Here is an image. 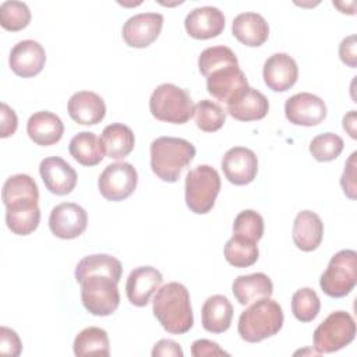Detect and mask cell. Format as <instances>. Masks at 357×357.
<instances>
[{
  "mask_svg": "<svg viewBox=\"0 0 357 357\" xmlns=\"http://www.w3.org/2000/svg\"><path fill=\"white\" fill-rule=\"evenodd\" d=\"M223 254L231 266L247 268L257 262L259 251L255 241L233 234L225 244Z\"/></svg>",
  "mask_w": 357,
  "mask_h": 357,
  "instance_id": "32",
  "label": "cell"
},
{
  "mask_svg": "<svg viewBox=\"0 0 357 357\" xmlns=\"http://www.w3.org/2000/svg\"><path fill=\"white\" fill-rule=\"evenodd\" d=\"M324 237V223L312 211H301L293 223V241L301 251L310 252L319 247Z\"/></svg>",
  "mask_w": 357,
  "mask_h": 357,
  "instance_id": "25",
  "label": "cell"
},
{
  "mask_svg": "<svg viewBox=\"0 0 357 357\" xmlns=\"http://www.w3.org/2000/svg\"><path fill=\"white\" fill-rule=\"evenodd\" d=\"M356 35H349L346 36L340 45H339V57L340 60L351 67V68H356L357 66V50H356Z\"/></svg>",
  "mask_w": 357,
  "mask_h": 357,
  "instance_id": "44",
  "label": "cell"
},
{
  "mask_svg": "<svg viewBox=\"0 0 357 357\" xmlns=\"http://www.w3.org/2000/svg\"><path fill=\"white\" fill-rule=\"evenodd\" d=\"M191 354L194 357H215V356H229L227 351L219 347L218 343L208 339H198L191 344Z\"/></svg>",
  "mask_w": 357,
  "mask_h": 357,
  "instance_id": "43",
  "label": "cell"
},
{
  "mask_svg": "<svg viewBox=\"0 0 357 357\" xmlns=\"http://www.w3.org/2000/svg\"><path fill=\"white\" fill-rule=\"evenodd\" d=\"M356 156H357V152H353L346 165H344V170L342 173V177H340V185L343 188V192L350 198V199H356V192H357V185H356V167H357V163H356Z\"/></svg>",
  "mask_w": 357,
  "mask_h": 357,
  "instance_id": "41",
  "label": "cell"
},
{
  "mask_svg": "<svg viewBox=\"0 0 357 357\" xmlns=\"http://www.w3.org/2000/svg\"><path fill=\"white\" fill-rule=\"evenodd\" d=\"M321 310V300L311 287H301L291 297V312L300 322H311Z\"/></svg>",
  "mask_w": 357,
  "mask_h": 357,
  "instance_id": "36",
  "label": "cell"
},
{
  "mask_svg": "<svg viewBox=\"0 0 357 357\" xmlns=\"http://www.w3.org/2000/svg\"><path fill=\"white\" fill-rule=\"evenodd\" d=\"M222 170L231 184H250L258 172L257 155L250 148L233 146L223 155Z\"/></svg>",
  "mask_w": 357,
  "mask_h": 357,
  "instance_id": "13",
  "label": "cell"
},
{
  "mask_svg": "<svg viewBox=\"0 0 357 357\" xmlns=\"http://www.w3.org/2000/svg\"><path fill=\"white\" fill-rule=\"evenodd\" d=\"M162 26L163 15L160 13H139L124 22L121 35L130 47L142 49L158 39Z\"/></svg>",
  "mask_w": 357,
  "mask_h": 357,
  "instance_id": "12",
  "label": "cell"
},
{
  "mask_svg": "<svg viewBox=\"0 0 357 357\" xmlns=\"http://www.w3.org/2000/svg\"><path fill=\"white\" fill-rule=\"evenodd\" d=\"M227 66H238L237 56L227 46H211L201 52L198 57V68L199 73L206 78L215 70L227 67Z\"/></svg>",
  "mask_w": 357,
  "mask_h": 357,
  "instance_id": "34",
  "label": "cell"
},
{
  "mask_svg": "<svg viewBox=\"0 0 357 357\" xmlns=\"http://www.w3.org/2000/svg\"><path fill=\"white\" fill-rule=\"evenodd\" d=\"M149 110L156 120L184 124L192 116L194 105L185 89L166 82L153 89L149 98Z\"/></svg>",
  "mask_w": 357,
  "mask_h": 357,
  "instance_id": "4",
  "label": "cell"
},
{
  "mask_svg": "<svg viewBox=\"0 0 357 357\" xmlns=\"http://www.w3.org/2000/svg\"><path fill=\"white\" fill-rule=\"evenodd\" d=\"M344 142L335 132H324L314 137L310 142V153L318 162L335 160L343 151Z\"/></svg>",
  "mask_w": 357,
  "mask_h": 357,
  "instance_id": "38",
  "label": "cell"
},
{
  "mask_svg": "<svg viewBox=\"0 0 357 357\" xmlns=\"http://www.w3.org/2000/svg\"><path fill=\"white\" fill-rule=\"evenodd\" d=\"M262 77L269 89L284 92L297 82L298 67L296 60L287 53H275L264 63Z\"/></svg>",
  "mask_w": 357,
  "mask_h": 357,
  "instance_id": "16",
  "label": "cell"
},
{
  "mask_svg": "<svg viewBox=\"0 0 357 357\" xmlns=\"http://www.w3.org/2000/svg\"><path fill=\"white\" fill-rule=\"evenodd\" d=\"M121 262L109 254H93L84 257L75 266V280L79 283L91 275H106L117 283L121 279Z\"/></svg>",
  "mask_w": 357,
  "mask_h": 357,
  "instance_id": "29",
  "label": "cell"
},
{
  "mask_svg": "<svg viewBox=\"0 0 357 357\" xmlns=\"http://www.w3.org/2000/svg\"><path fill=\"white\" fill-rule=\"evenodd\" d=\"M0 137L1 138H7L10 135H13L17 130L18 126V119L15 112L4 102H1L0 105Z\"/></svg>",
  "mask_w": 357,
  "mask_h": 357,
  "instance_id": "42",
  "label": "cell"
},
{
  "mask_svg": "<svg viewBox=\"0 0 357 357\" xmlns=\"http://www.w3.org/2000/svg\"><path fill=\"white\" fill-rule=\"evenodd\" d=\"M138 173L128 162H116L105 167L98 178V188L107 201H123L137 188Z\"/></svg>",
  "mask_w": 357,
  "mask_h": 357,
  "instance_id": "9",
  "label": "cell"
},
{
  "mask_svg": "<svg viewBox=\"0 0 357 357\" xmlns=\"http://www.w3.org/2000/svg\"><path fill=\"white\" fill-rule=\"evenodd\" d=\"M226 110L240 121L261 120L269 112V100L262 92L248 85L226 103Z\"/></svg>",
  "mask_w": 357,
  "mask_h": 357,
  "instance_id": "19",
  "label": "cell"
},
{
  "mask_svg": "<svg viewBox=\"0 0 357 357\" xmlns=\"http://www.w3.org/2000/svg\"><path fill=\"white\" fill-rule=\"evenodd\" d=\"M194 120L197 127L205 132H213L223 127L226 121V112L209 99H202L194 105Z\"/></svg>",
  "mask_w": 357,
  "mask_h": 357,
  "instance_id": "35",
  "label": "cell"
},
{
  "mask_svg": "<svg viewBox=\"0 0 357 357\" xmlns=\"http://www.w3.org/2000/svg\"><path fill=\"white\" fill-rule=\"evenodd\" d=\"M68 152L82 166H96L105 158L100 138L91 131H81L74 135L70 141Z\"/></svg>",
  "mask_w": 357,
  "mask_h": 357,
  "instance_id": "30",
  "label": "cell"
},
{
  "mask_svg": "<svg viewBox=\"0 0 357 357\" xmlns=\"http://www.w3.org/2000/svg\"><path fill=\"white\" fill-rule=\"evenodd\" d=\"M202 326L211 333L226 332L233 319V305L223 294H213L208 297L201 311Z\"/></svg>",
  "mask_w": 357,
  "mask_h": 357,
  "instance_id": "27",
  "label": "cell"
},
{
  "mask_svg": "<svg viewBox=\"0 0 357 357\" xmlns=\"http://www.w3.org/2000/svg\"><path fill=\"white\" fill-rule=\"evenodd\" d=\"M73 350L75 356H109L110 343L105 329L89 326L82 329L74 339Z\"/></svg>",
  "mask_w": 357,
  "mask_h": 357,
  "instance_id": "31",
  "label": "cell"
},
{
  "mask_svg": "<svg viewBox=\"0 0 357 357\" xmlns=\"http://www.w3.org/2000/svg\"><path fill=\"white\" fill-rule=\"evenodd\" d=\"M284 315L278 301L269 297L254 301L238 318L237 331L243 340L257 343L276 335L283 326Z\"/></svg>",
  "mask_w": 357,
  "mask_h": 357,
  "instance_id": "3",
  "label": "cell"
},
{
  "mask_svg": "<svg viewBox=\"0 0 357 357\" xmlns=\"http://www.w3.org/2000/svg\"><path fill=\"white\" fill-rule=\"evenodd\" d=\"M40 222L38 201L20 199L6 205L7 227L18 236H28L35 231Z\"/></svg>",
  "mask_w": 357,
  "mask_h": 357,
  "instance_id": "23",
  "label": "cell"
},
{
  "mask_svg": "<svg viewBox=\"0 0 357 357\" xmlns=\"http://www.w3.org/2000/svg\"><path fill=\"white\" fill-rule=\"evenodd\" d=\"M31 22V10L24 1L7 0L0 4V25L11 32L28 26Z\"/></svg>",
  "mask_w": 357,
  "mask_h": 357,
  "instance_id": "37",
  "label": "cell"
},
{
  "mask_svg": "<svg viewBox=\"0 0 357 357\" xmlns=\"http://www.w3.org/2000/svg\"><path fill=\"white\" fill-rule=\"evenodd\" d=\"M81 284V301L85 310L96 317L113 314L120 304L117 282L106 275L86 276Z\"/></svg>",
  "mask_w": 357,
  "mask_h": 357,
  "instance_id": "8",
  "label": "cell"
},
{
  "mask_svg": "<svg viewBox=\"0 0 357 357\" xmlns=\"http://www.w3.org/2000/svg\"><path fill=\"white\" fill-rule=\"evenodd\" d=\"M152 310L162 328L169 333L183 335L194 325L190 293L178 282L166 283L156 291Z\"/></svg>",
  "mask_w": 357,
  "mask_h": 357,
  "instance_id": "1",
  "label": "cell"
},
{
  "mask_svg": "<svg viewBox=\"0 0 357 357\" xmlns=\"http://www.w3.org/2000/svg\"><path fill=\"white\" fill-rule=\"evenodd\" d=\"M343 128H344V131L349 132V135L353 139L357 138V134H356V110H350L347 114H344Z\"/></svg>",
  "mask_w": 357,
  "mask_h": 357,
  "instance_id": "46",
  "label": "cell"
},
{
  "mask_svg": "<svg viewBox=\"0 0 357 357\" xmlns=\"http://www.w3.org/2000/svg\"><path fill=\"white\" fill-rule=\"evenodd\" d=\"M149 152L152 172L162 181L176 183L181 170L192 162L195 146L184 138L159 137L152 141Z\"/></svg>",
  "mask_w": 357,
  "mask_h": 357,
  "instance_id": "2",
  "label": "cell"
},
{
  "mask_svg": "<svg viewBox=\"0 0 357 357\" xmlns=\"http://www.w3.org/2000/svg\"><path fill=\"white\" fill-rule=\"evenodd\" d=\"M248 86V81L238 66H227L215 70L206 77V89L218 100L227 103L240 91Z\"/></svg>",
  "mask_w": 357,
  "mask_h": 357,
  "instance_id": "20",
  "label": "cell"
},
{
  "mask_svg": "<svg viewBox=\"0 0 357 357\" xmlns=\"http://www.w3.org/2000/svg\"><path fill=\"white\" fill-rule=\"evenodd\" d=\"M88 226L86 211L74 202H61L56 205L49 216L50 231L63 240L79 237Z\"/></svg>",
  "mask_w": 357,
  "mask_h": 357,
  "instance_id": "10",
  "label": "cell"
},
{
  "mask_svg": "<svg viewBox=\"0 0 357 357\" xmlns=\"http://www.w3.org/2000/svg\"><path fill=\"white\" fill-rule=\"evenodd\" d=\"M1 199L4 205H8L20 199L38 201L39 190L35 180L29 174H14L6 180L1 191Z\"/></svg>",
  "mask_w": 357,
  "mask_h": 357,
  "instance_id": "33",
  "label": "cell"
},
{
  "mask_svg": "<svg viewBox=\"0 0 357 357\" xmlns=\"http://www.w3.org/2000/svg\"><path fill=\"white\" fill-rule=\"evenodd\" d=\"M184 26L187 33L194 39L205 40L216 38L225 29V15L218 7H197L187 14Z\"/></svg>",
  "mask_w": 357,
  "mask_h": 357,
  "instance_id": "17",
  "label": "cell"
},
{
  "mask_svg": "<svg viewBox=\"0 0 357 357\" xmlns=\"http://www.w3.org/2000/svg\"><path fill=\"white\" fill-rule=\"evenodd\" d=\"M22 351V343L15 331L1 326L0 328V354L17 357Z\"/></svg>",
  "mask_w": 357,
  "mask_h": 357,
  "instance_id": "40",
  "label": "cell"
},
{
  "mask_svg": "<svg viewBox=\"0 0 357 357\" xmlns=\"http://www.w3.org/2000/svg\"><path fill=\"white\" fill-rule=\"evenodd\" d=\"M231 291L241 305H248L257 300L271 297L273 283L271 278L262 272L240 275L233 280Z\"/></svg>",
  "mask_w": 357,
  "mask_h": 357,
  "instance_id": "26",
  "label": "cell"
},
{
  "mask_svg": "<svg viewBox=\"0 0 357 357\" xmlns=\"http://www.w3.org/2000/svg\"><path fill=\"white\" fill-rule=\"evenodd\" d=\"M325 102L310 92H300L290 96L284 103L286 119L294 126L312 127L321 124L326 117Z\"/></svg>",
  "mask_w": 357,
  "mask_h": 357,
  "instance_id": "11",
  "label": "cell"
},
{
  "mask_svg": "<svg viewBox=\"0 0 357 357\" xmlns=\"http://www.w3.org/2000/svg\"><path fill=\"white\" fill-rule=\"evenodd\" d=\"M162 282L163 276L160 271L153 266H138L132 269L126 282L128 301L137 307H145Z\"/></svg>",
  "mask_w": 357,
  "mask_h": 357,
  "instance_id": "18",
  "label": "cell"
},
{
  "mask_svg": "<svg viewBox=\"0 0 357 357\" xmlns=\"http://www.w3.org/2000/svg\"><path fill=\"white\" fill-rule=\"evenodd\" d=\"M231 32L236 39L243 45L250 47H258L268 40L269 25L261 14L247 11L234 17L231 24Z\"/></svg>",
  "mask_w": 357,
  "mask_h": 357,
  "instance_id": "24",
  "label": "cell"
},
{
  "mask_svg": "<svg viewBox=\"0 0 357 357\" xmlns=\"http://www.w3.org/2000/svg\"><path fill=\"white\" fill-rule=\"evenodd\" d=\"M220 176L216 169L209 165H199L190 170L185 176V204L191 212L208 213L220 191Z\"/></svg>",
  "mask_w": 357,
  "mask_h": 357,
  "instance_id": "5",
  "label": "cell"
},
{
  "mask_svg": "<svg viewBox=\"0 0 357 357\" xmlns=\"http://www.w3.org/2000/svg\"><path fill=\"white\" fill-rule=\"evenodd\" d=\"M45 187L56 195H67L77 185V172L60 156L45 158L39 165Z\"/></svg>",
  "mask_w": 357,
  "mask_h": 357,
  "instance_id": "15",
  "label": "cell"
},
{
  "mask_svg": "<svg viewBox=\"0 0 357 357\" xmlns=\"http://www.w3.org/2000/svg\"><path fill=\"white\" fill-rule=\"evenodd\" d=\"M233 234L258 243L264 236V219L254 209L241 211L233 222Z\"/></svg>",
  "mask_w": 357,
  "mask_h": 357,
  "instance_id": "39",
  "label": "cell"
},
{
  "mask_svg": "<svg viewBox=\"0 0 357 357\" xmlns=\"http://www.w3.org/2000/svg\"><path fill=\"white\" fill-rule=\"evenodd\" d=\"M26 134L35 144L50 146L61 139L64 134V124L57 114L40 110L28 119Z\"/></svg>",
  "mask_w": 357,
  "mask_h": 357,
  "instance_id": "22",
  "label": "cell"
},
{
  "mask_svg": "<svg viewBox=\"0 0 357 357\" xmlns=\"http://www.w3.org/2000/svg\"><path fill=\"white\" fill-rule=\"evenodd\" d=\"M356 337L354 318L346 311L331 312L314 331V349L318 354L337 351Z\"/></svg>",
  "mask_w": 357,
  "mask_h": 357,
  "instance_id": "7",
  "label": "cell"
},
{
  "mask_svg": "<svg viewBox=\"0 0 357 357\" xmlns=\"http://www.w3.org/2000/svg\"><path fill=\"white\" fill-rule=\"evenodd\" d=\"M357 283V252L340 250L336 252L319 279L322 291L335 298L347 296Z\"/></svg>",
  "mask_w": 357,
  "mask_h": 357,
  "instance_id": "6",
  "label": "cell"
},
{
  "mask_svg": "<svg viewBox=\"0 0 357 357\" xmlns=\"http://www.w3.org/2000/svg\"><path fill=\"white\" fill-rule=\"evenodd\" d=\"M70 117L84 126L100 123L106 114V105L100 95L92 91H78L71 95L67 103Z\"/></svg>",
  "mask_w": 357,
  "mask_h": 357,
  "instance_id": "21",
  "label": "cell"
},
{
  "mask_svg": "<svg viewBox=\"0 0 357 357\" xmlns=\"http://www.w3.org/2000/svg\"><path fill=\"white\" fill-rule=\"evenodd\" d=\"M100 141L105 149V155L116 160L130 155L135 145L132 130L123 123H112L106 126L102 131Z\"/></svg>",
  "mask_w": 357,
  "mask_h": 357,
  "instance_id": "28",
  "label": "cell"
},
{
  "mask_svg": "<svg viewBox=\"0 0 357 357\" xmlns=\"http://www.w3.org/2000/svg\"><path fill=\"white\" fill-rule=\"evenodd\" d=\"M152 356H173V357H183L184 353L180 347V344L172 339H160L158 343H155L152 349Z\"/></svg>",
  "mask_w": 357,
  "mask_h": 357,
  "instance_id": "45",
  "label": "cell"
},
{
  "mask_svg": "<svg viewBox=\"0 0 357 357\" xmlns=\"http://www.w3.org/2000/svg\"><path fill=\"white\" fill-rule=\"evenodd\" d=\"M46 63L43 46L32 39H25L14 45L8 56V66L14 74L22 78L38 75Z\"/></svg>",
  "mask_w": 357,
  "mask_h": 357,
  "instance_id": "14",
  "label": "cell"
}]
</instances>
